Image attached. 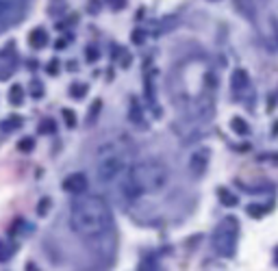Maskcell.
I'll use <instances>...</instances> for the list:
<instances>
[{
	"instance_id": "1",
	"label": "cell",
	"mask_w": 278,
	"mask_h": 271,
	"mask_svg": "<svg viewBox=\"0 0 278 271\" xmlns=\"http://www.w3.org/2000/svg\"><path fill=\"white\" fill-rule=\"evenodd\" d=\"M70 228L83 238H96L113 228V213L109 204L98 195L79 198L70 210Z\"/></svg>"
},
{
	"instance_id": "2",
	"label": "cell",
	"mask_w": 278,
	"mask_h": 271,
	"mask_svg": "<svg viewBox=\"0 0 278 271\" xmlns=\"http://www.w3.org/2000/svg\"><path fill=\"white\" fill-rule=\"evenodd\" d=\"M167 184V169L159 161H144L135 163L128 169V176L124 180V193L128 200H137L139 195L159 193Z\"/></svg>"
},
{
	"instance_id": "3",
	"label": "cell",
	"mask_w": 278,
	"mask_h": 271,
	"mask_svg": "<svg viewBox=\"0 0 278 271\" xmlns=\"http://www.w3.org/2000/svg\"><path fill=\"white\" fill-rule=\"evenodd\" d=\"M128 154L124 145L119 143H107L105 148L98 152V163H96V176L100 182H111L119 178L128 169Z\"/></svg>"
},
{
	"instance_id": "4",
	"label": "cell",
	"mask_w": 278,
	"mask_h": 271,
	"mask_svg": "<svg viewBox=\"0 0 278 271\" xmlns=\"http://www.w3.org/2000/svg\"><path fill=\"white\" fill-rule=\"evenodd\" d=\"M235 230H237L235 221L226 219L213 235V245H215L217 252L224 254V256H231L233 254V247H235Z\"/></svg>"
},
{
	"instance_id": "5",
	"label": "cell",
	"mask_w": 278,
	"mask_h": 271,
	"mask_svg": "<svg viewBox=\"0 0 278 271\" xmlns=\"http://www.w3.org/2000/svg\"><path fill=\"white\" fill-rule=\"evenodd\" d=\"M24 2L26 0H0V29L20 18L24 11Z\"/></svg>"
},
{
	"instance_id": "6",
	"label": "cell",
	"mask_w": 278,
	"mask_h": 271,
	"mask_svg": "<svg viewBox=\"0 0 278 271\" xmlns=\"http://www.w3.org/2000/svg\"><path fill=\"white\" fill-rule=\"evenodd\" d=\"M87 176L85 173H70L68 178L63 180V191L72 193V195H80L87 191Z\"/></svg>"
},
{
	"instance_id": "7",
	"label": "cell",
	"mask_w": 278,
	"mask_h": 271,
	"mask_svg": "<svg viewBox=\"0 0 278 271\" xmlns=\"http://www.w3.org/2000/svg\"><path fill=\"white\" fill-rule=\"evenodd\" d=\"M209 150H198L192 154V159H189V171H192V176L200 178L202 173L206 171V165H209Z\"/></svg>"
},
{
	"instance_id": "8",
	"label": "cell",
	"mask_w": 278,
	"mask_h": 271,
	"mask_svg": "<svg viewBox=\"0 0 278 271\" xmlns=\"http://www.w3.org/2000/svg\"><path fill=\"white\" fill-rule=\"evenodd\" d=\"M235 7L243 18H254V0H235Z\"/></svg>"
},
{
	"instance_id": "9",
	"label": "cell",
	"mask_w": 278,
	"mask_h": 271,
	"mask_svg": "<svg viewBox=\"0 0 278 271\" xmlns=\"http://www.w3.org/2000/svg\"><path fill=\"white\" fill-rule=\"evenodd\" d=\"M46 41H48V35H46V31L43 29H35L31 33V46L33 48H43L46 46Z\"/></svg>"
},
{
	"instance_id": "10",
	"label": "cell",
	"mask_w": 278,
	"mask_h": 271,
	"mask_svg": "<svg viewBox=\"0 0 278 271\" xmlns=\"http://www.w3.org/2000/svg\"><path fill=\"white\" fill-rule=\"evenodd\" d=\"M9 100H11V104H22V87L20 85H13L11 87V96H9Z\"/></svg>"
},
{
	"instance_id": "11",
	"label": "cell",
	"mask_w": 278,
	"mask_h": 271,
	"mask_svg": "<svg viewBox=\"0 0 278 271\" xmlns=\"http://www.w3.org/2000/svg\"><path fill=\"white\" fill-rule=\"evenodd\" d=\"M33 143H35V141H33L31 137H26V139L20 141L18 148H20V152H31V150H33Z\"/></svg>"
},
{
	"instance_id": "12",
	"label": "cell",
	"mask_w": 278,
	"mask_h": 271,
	"mask_svg": "<svg viewBox=\"0 0 278 271\" xmlns=\"http://www.w3.org/2000/svg\"><path fill=\"white\" fill-rule=\"evenodd\" d=\"M40 133H43V135L54 133V122H52V119H43V122H41V130H40Z\"/></svg>"
},
{
	"instance_id": "13",
	"label": "cell",
	"mask_w": 278,
	"mask_h": 271,
	"mask_svg": "<svg viewBox=\"0 0 278 271\" xmlns=\"http://www.w3.org/2000/svg\"><path fill=\"white\" fill-rule=\"evenodd\" d=\"M20 124H22L20 117H11V119H7V122H2V128L4 130H13L11 126H20Z\"/></svg>"
},
{
	"instance_id": "14",
	"label": "cell",
	"mask_w": 278,
	"mask_h": 271,
	"mask_svg": "<svg viewBox=\"0 0 278 271\" xmlns=\"http://www.w3.org/2000/svg\"><path fill=\"white\" fill-rule=\"evenodd\" d=\"M246 83H248V78H246V74H243V72H237V74H235V78H233V87L246 85Z\"/></svg>"
},
{
	"instance_id": "15",
	"label": "cell",
	"mask_w": 278,
	"mask_h": 271,
	"mask_svg": "<svg viewBox=\"0 0 278 271\" xmlns=\"http://www.w3.org/2000/svg\"><path fill=\"white\" fill-rule=\"evenodd\" d=\"M63 117H65V124H68L70 128H72L74 124H76V117H74V113H72V111H63Z\"/></svg>"
},
{
	"instance_id": "16",
	"label": "cell",
	"mask_w": 278,
	"mask_h": 271,
	"mask_svg": "<svg viewBox=\"0 0 278 271\" xmlns=\"http://www.w3.org/2000/svg\"><path fill=\"white\" fill-rule=\"evenodd\" d=\"M72 91H74L76 98H80V96H83V91H87V87H85V85H74Z\"/></svg>"
},
{
	"instance_id": "17",
	"label": "cell",
	"mask_w": 278,
	"mask_h": 271,
	"mask_svg": "<svg viewBox=\"0 0 278 271\" xmlns=\"http://www.w3.org/2000/svg\"><path fill=\"white\" fill-rule=\"evenodd\" d=\"M233 126H237V133H246V124L241 122V119H235V122H233Z\"/></svg>"
},
{
	"instance_id": "18",
	"label": "cell",
	"mask_w": 278,
	"mask_h": 271,
	"mask_svg": "<svg viewBox=\"0 0 278 271\" xmlns=\"http://www.w3.org/2000/svg\"><path fill=\"white\" fill-rule=\"evenodd\" d=\"M270 22H272V24H270V29L274 31V35H276V43H278V20H276V18H272Z\"/></svg>"
},
{
	"instance_id": "19",
	"label": "cell",
	"mask_w": 278,
	"mask_h": 271,
	"mask_svg": "<svg viewBox=\"0 0 278 271\" xmlns=\"http://www.w3.org/2000/svg\"><path fill=\"white\" fill-rule=\"evenodd\" d=\"M48 206H50V200H43V202L40 204V215H43V213H46V208H48Z\"/></svg>"
}]
</instances>
